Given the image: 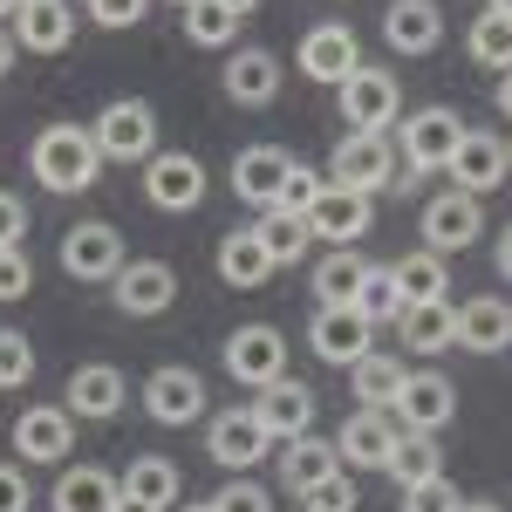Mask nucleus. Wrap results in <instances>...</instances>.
Wrapping results in <instances>:
<instances>
[{"instance_id":"nucleus-1","label":"nucleus","mask_w":512,"mask_h":512,"mask_svg":"<svg viewBox=\"0 0 512 512\" xmlns=\"http://www.w3.org/2000/svg\"><path fill=\"white\" fill-rule=\"evenodd\" d=\"M28 171H35V185L76 198V192H89V185H96L103 151H96L89 123H41L35 144H28Z\"/></svg>"},{"instance_id":"nucleus-2","label":"nucleus","mask_w":512,"mask_h":512,"mask_svg":"<svg viewBox=\"0 0 512 512\" xmlns=\"http://www.w3.org/2000/svg\"><path fill=\"white\" fill-rule=\"evenodd\" d=\"M89 137H96L103 164H151L158 158V110L144 96H117V103L96 110Z\"/></svg>"},{"instance_id":"nucleus-3","label":"nucleus","mask_w":512,"mask_h":512,"mask_svg":"<svg viewBox=\"0 0 512 512\" xmlns=\"http://www.w3.org/2000/svg\"><path fill=\"white\" fill-rule=\"evenodd\" d=\"M465 130H472V123L458 117L451 103H424V110H410V117H403V171H410V178H437V171H451L458 144H465Z\"/></svg>"},{"instance_id":"nucleus-4","label":"nucleus","mask_w":512,"mask_h":512,"mask_svg":"<svg viewBox=\"0 0 512 512\" xmlns=\"http://www.w3.org/2000/svg\"><path fill=\"white\" fill-rule=\"evenodd\" d=\"M390 178H396L390 130H349V137L328 151V185H342V192L376 198V192H390Z\"/></svg>"},{"instance_id":"nucleus-5","label":"nucleus","mask_w":512,"mask_h":512,"mask_svg":"<svg viewBox=\"0 0 512 512\" xmlns=\"http://www.w3.org/2000/svg\"><path fill=\"white\" fill-rule=\"evenodd\" d=\"M219 362H226V376H233V383L267 390V383H280V376H287V335H280L274 321H246V328H233V335H226Z\"/></svg>"},{"instance_id":"nucleus-6","label":"nucleus","mask_w":512,"mask_h":512,"mask_svg":"<svg viewBox=\"0 0 512 512\" xmlns=\"http://www.w3.org/2000/svg\"><path fill=\"white\" fill-rule=\"evenodd\" d=\"M205 451H212V465H226V472H253L267 451H274V437L267 424L253 417V403H233V410H219L212 424H205Z\"/></svg>"},{"instance_id":"nucleus-7","label":"nucleus","mask_w":512,"mask_h":512,"mask_svg":"<svg viewBox=\"0 0 512 512\" xmlns=\"http://www.w3.org/2000/svg\"><path fill=\"white\" fill-rule=\"evenodd\" d=\"M335 110H342V123L349 130H390L396 117H403V89H396L390 69H355L342 89H335Z\"/></svg>"},{"instance_id":"nucleus-8","label":"nucleus","mask_w":512,"mask_h":512,"mask_svg":"<svg viewBox=\"0 0 512 512\" xmlns=\"http://www.w3.org/2000/svg\"><path fill=\"white\" fill-rule=\"evenodd\" d=\"M130 267V253H123V233L110 219H82L62 233V274L69 280H117Z\"/></svg>"},{"instance_id":"nucleus-9","label":"nucleus","mask_w":512,"mask_h":512,"mask_svg":"<svg viewBox=\"0 0 512 512\" xmlns=\"http://www.w3.org/2000/svg\"><path fill=\"white\" fill-rule=\"evenodd\" d=\"M355 69H362V41H355L349 21H315V28L301 35V76H308V82L342 89Z\"/></svg>"},{"instance_id":"nucleus-10","label":"nucleus","mask_w":512,"mask_h":512,"mask_svg":"<svg viewBox=\"0 0 512 512\" xmlns=\"http://www.w3.org/2000/svg\"><path fill=\"white\" fill-rule=\"evenodd\" d=\"M69 444H76L69 403H35V410L14 417V458H21V465H62Z\"/></svg>"},{"instance_id":"nucleus-11","label":"nucleus","mask_w":512,"mask_h":512,"mask_svg":"<svg viewBox=\"0 0 512 512\" xmlns=\"http://www.w3.org/2000/svg\"><path fill=\"white\" fill-rule=\"evenodd\" d=\"M144 198L158 212H198L205 205V164L192 151H158L144 164Z\"/></svg>"},{"instance_id":"nucleus-12","label":"nucleus","mask_w":512,"mask_h":512,"mask_svg":"<svg viewBox=\"0 0 512 512\" xmlns=\"http://www.w3.org/2000/svg\"><path fill=\"white\" fill-rule=\"evenodd\" d=\"M472 239H485V205H478L472 192H437L431 205H424V246L431 253H465Z\"/></svg>"},{"instance_id":"nucleus-13","label":"nucleus","mask_w":512,"mask_h":512,"mask_svg":"<svg viewBox=\"0 0 512 512\" xmlns=\"http://www.w3.org/2000/svg\"><path fill=\"white\" fill-rule=\"evenodd\" d=\"M506 171H512V144L506 137H492V130H465V144H458V158H451V192H472L485 198L492 185H506Z\"/></svg>"},{"instance_id":"nucleus-14","label":"nucleus","mask_w":512,"mask_h":512,"mask_svg":"<svg viewBox=\"0 0 512 512\" xmlns=\"http://www.w3.org/2000/svg\"><path fill=\"white\" fill-rule=\"evenodd\" d=\"M110 301H117L130 321L164 315V308L178 301V274H171V260H130V267L110 280Z\"/></svg>"},{"instance_id":"nucleus-15","label":"nucleus","mask_w":512,"mask_h":512,"mask_svg":"<svg viewBox=\"0 0 512 512\" xmlns=\"http://www.w3.org/2000/svg\"><path fill=\"white\" fill-rule=\"evenodd\" d=\"M144 410L158 417V424H198L205 417V376L198 369H185V362H164V369H151V383H144Z\"/></svg>"},{"instance_id":"nucleus-16","label":"nucleus","mask_w":512,"mask_h":512,"mask_svg":"<svg viewBox=\"0 0 512 512\" xmlns=\"http://www.w3.org/2000/svg\"><path fill=\"white\" fill-rule=\"evenodd\" d=\"M308 349H315L321 362H335V369H355L362 355L376 349V328L355 315V308H315V321H308Z\"/></svg>"},{"instance_id":"nucleus-17","label":"nucleus","mask_w":512,"mask_h":512,"mask_svg":"<svg viewBox=\"0 0 512 512\" xmlns=\"http://www.w3.org/2000/svg\"><path fill=\"white\" fill-rule=\"evenodd\" d=\"M396 417H403V431L437 437L458 417V390H451L437 369H410V376H403V396H396Z\"/></svg>"},{"instance_id":"nucleus-18","label":"nucleus","mask_w":512,"mask_h":512,"mask_svg":"<svg viewBox=\"0 0 512 512\" xmlns=\"http://www.w3.org/2000/svg\"><path fill=\"white\" fill-rule=\"evenodd\" d=\"M396 424H390V410H355L349 424L335 431V451H342V472H383L390 465V451H396Z\"/></svg>"},{"instance_id":"nucleus-19","label":"nucleus","mask_w":512,"mask_h":512,"mask_svg":"<svg viewBox=\"0 0 512 512\" xmlns=\"http://www.w3.org/2000/svg\"><path fill=\"white\" fill-rule=\"evenodd\" d=\"M253 417L267 424L274 444H294V437L315 431V390H308V383H294V376H280V383H267V390L253 396Z\"/></svg>"},{"instance_id":"nucleus-20","label":"nucleus","mask_w":512,"mask_h":512,"mask_svg":"<svg viewBox=\"0 0 512 512\" xmlns=\"http://www.w3.org/2000/svg\"><path fill=\"white\" fill-rule=\"evenodd\" d=\"M369 226H376V198L342 192V185H328L308 212V233L328 239V246H355V239H369Z\"/></svg>"},{"instance_id":"nucleus-21","label":"nucleus","mask_w":512,"mask_h":512,"mask_svg":"<svg viewBox=\"0 0 512 512\" xmlns=\"http://www.w3.org/2000/svg\"><path fill=\"white\" fill-rule=\"evenodd\" d=\"M287 171H294V158L280 144H246V151H233V192L246 205H260V212H274Z\"/></svg>"},{"instance_id":"nucleus-22","label":"nucleus","mask_w":512,"mask_h":512,"mask_svg":"<svg viewBox=\"0 0 512 512\" xmlns=\"http://www.w3.org/2000/svg\"><path fill=\"white\" fill-rule=\"evenodd\" d=\"M219 82H226V96H233L239 110H267L280 96V55L274 48H233Z\"/></svg>"},{"instance_id":"nucleus-23","label":"nucleus","mask_w":512,"mask_h":512,"mask_svg":"<svg viewBox=\"0 0 512 512\" xmlns=\"http://www.w3.org/2000/svg\"><path fill=\"white\" fill-rule=\"evenodd\" d=\"M117 485H123V499H130V506H151V512H178V499H185V478H178V465H171V458H158V451L130 458Z\"/></svg>"},{"instance_id":"nucleus-24","label":"nucleus","mask_w":512,"mask_h":512,"mask_svg":"<svg viewBox=\"0 0 512 512\" xmlns=\"http://www.w3.org/2000/svg\"><path fill=\"white\" fill-rule=\"evenodd\" d=\"M123 403H130V383H123V369H110V362H82L76 376H69V417L103 424V417H117Z\"/></svg>"},{"instance_id":"nucleus-25","label":"nucleus","mask_w":512,"mask_h":512,"mask_svg":"<svg viewBox=\"0 0 512 512\" xmlns=\"http://www.w3.org/2000/svg\"><path fill=\"white\" fill-rule=\"evenodd\" d=\"M383 41H390L396 55H431L437 41H444L437 0H390L383 7Z\"/></svg>"},{"instance_id":"nucleus-26","label":"nucleus","mask_w":512,"mask_h":512,"mask_svg":"<svg viewBox=\"0 0 512 512\" xmlns=\"http://www.w3.org/2000/svg\"><path fill=\"white\" fill-rule=\"evenodd\" d=\"M458 349H472V355L512 349V301H499V294L465 301V308H458Z\"/></svg>"},{"instance_id":"nucleus-27","label":"nucleus","mask_w":512,"mask_h":512,"mask_svg":"<svg viewBox=\"0 0 512 512\" xmlns=\"http://www.w3.org/2000/svg\"><path fill=\"white\" fill-rule=\"evenodd\" d=\"M280 267H274V253L260 246V233L253 226H239V233L219 239V280L226 287H239V294H253V287H267Z\"/></svg>"},{"instance_id":"nucleus-28","label":"nucleus","mask_w":512,"mask_h":512,"mask_svg":"<svg viewBox=\"0 0 512 512\" xmlns=\"http://www.w3.org/2000/svg\"><path fill=\"white\" fill-rule=\"evenodd\" d=\"M48 506L55 512H123V485L110 472H96V465H76V472L55 478Z\"/></svg>"},{"instance_id":"nucleus-29","label":"nucleus","mask_w":512,"mask_h":512,"mask_svg":"<svg viewBox=\"0 0 512 512\" xmlns=\"http://www.w3.org/2000/svg\"><path fill=\"white\" fill-rule=\"evenodd\" d=\"M335 472H342V451H335L328 437H315V431L294 437V444L280 451V485H287L294 499H301L308 485H321V478H335Z\"/></svg>"},{"instance_id":"nucleus-30","label":"nucleus","mask_w":512,"mask_h":512,"mask_svg":"<svg viewBox=\"0 0 512 512\" xmlns=\"http://www.w3.org/2000/svg\"><path fill=\"white\" fill-rule=\"evenodd\" d=\"M396 335H403V349H417V355L458 349V308L451 301H417V308H403Z\"/></svg>"},{"instance_id":"nucleus-31","label":"nucleus","mask_w":512,"mask_h":512,"mask_svg":"<svg viewBox=\"0 0 512 512\" xmlns=\"http://www.w3.org/2000/svg\"><path fill=\"white\" fill-rule=\"evenodd\" d=\"M362 280H369V260L355 246H328L315 260V301L321 308H349L355 294H362Z\"/></svg>"},{"instance_id":"nucleus-32","label":"nucleus","mask_w":512,"mask_h":512,"mask_svg":"<svg viewBox=\"0 0 512 512\" xmlns=\"http://www.w3.org/2000/svg\"><path fill=\"white\" fill-rule=\"evenodd\" d=\"M390 274H396V294H403V308H417V301H444V294H451V260H444V253H431V246L403 253Z\"/></svg>"},{"instance_id":"nucleus-33","label":"nucleus","mask_w":512,"mask_h":512,"mask_svg":"<svg viewBox=\"0 0 512 512\" xmlns=\"http://www.w3.org/2000/svg\"><path fill=\"white\" fill-rule=\"evenodd\" d=\"M14 41H21L28 55H62V48L76 41V7H69V0H55V7H21Z\"/></svg>"},{"instance_id":"nucleus-34","label":"nucleus","mask_w":512,"mask_h":512,"mask_svg":"<svg viewBox=\"0 0 512 512\" xmlns=\"http://www.w3.org/2000/svg\"><path fill=\"white\" fill-rule=\"evenodd\" d=\"M403 376H410V369H403L396 355L369 349V355H362V362L349 369V383H355V403H362V410H396V396H403Z\"/></svg>"},{"instance_id":"nucleus-35","label":"nucleus","mask_w":512,"mask_h":512,"mask_svg":"<svg viewBox=\"0 0 512 512\" xmlns=\"http://www.w3.org/2000/svg\"><path fill=\"white\" fill-rule=\"evenodd\" d=\"M383 472L396 478V492H410V485H424V478H444V444L424 437V431H403Z\"/></svg>"},{"instance_id":"nucleus-36","label":"nucleus","mask_w":512,"mask_h":512,"mask_svg":"<svg viewBox=\"0 0 512 512\" xmlns=\"http://www.w3.org/2000/svg\"><path fill=\"white\" fill-rule=\"evenodd\" d=\"M465 55H472L478 69H492V76H506L512 69V14H478L472 28H465Z\"/></svg>"},{"instance_id":"nucleus-37","label":"nucleus","mask_w":512,"mask_h":512,"mask_svg":"<svg viewBox=\"0 0 512 512\" xmlns=\"http://www.w3.org/2000/svg\"><path fill=\"white\" fill-rule=\"evenodd\" d=\"M253 233H260V246H267V253H274V267H294V260H301V253H308V219H301V212H260V219H253Z\"/></svg>"},{"instance_id":"nucleus-38","label":"nucleus","mask_w":512,"mask_h":512,"mask_svg":"<svg viewBox=\"0 0 512 512\" xmlns=\"http://www.w3.org/2000/svg\"><path fill=\"white\" fill-rule=\"evenodd\" d=\"M349 308L369 321V328H396V321H403V294H396V274H390V267H369V280H362V294H355Z\"/></svg>"},{"instance_id":"nucleus-39","label":"nucleus","mask_w":512,"mask_h":512,"mask_svg":"<svg viewBox=\"0 0 512 512\" xmlns=\"http://www.w3.org/2000/svg\"><path fill=\"white\" fill-rule=\"evenodd\" d=\"M185 41H192V48H233L239 14L219 7V0H192V7H185Z\"/></svg>"},{"instance_id":"nucleus-40","label":"nucleus","mask_w":512,"mask_h":512,"mask_svg":"<svg viewBox=\"0 0 512 512\" xmlns=\"http://www.w3.org/2000/svg\"><path fill=\"white\" fill-rule=\"evenodd\" d=\"M35 376V342L21 328H0V390H21Z\"/></svg>"},{"instance_id":"nucleus-41","label":"nucleus","mask_w":512,"mask_h":512,"mask_svg":"<svg viewBox=\"0 0 512 512\" xmlns=\"http://www.w3.org/2000/svg\"><path fill=\"white\" fill-rule=\"evenodd\" d=\"M321 192H328V171H308V164H294V171H287V185H280V212H301V219H308Z\"/></svg>"},{"instance_id":"nucleus-42","label":"nucleus","mask_w":512,"mask_h":512,"mask_svg":"<svg viewBox=\"0 0 512 512\" xmlns=\"http://www.w3.org/2000/svg\"><path fill=\"white\" fill-rule=\"evenodd\" d=\"M301 512H355V478L335 472V478H321V485H308L301 492Z\"/></svg>"},{"instance_id":"nucleus-43","label":"nucleus","mask_w":512,"mask_h":512,"mask_svg":"<svg viewBox=\"0 0 512 512\" xmlns=\"http://www.w3.org/2000/svg\"><path fill=\"white\" fill-rule=\"evenodd\" d=\"M212 506H219V512H274V492L239 472L233 485H219V492H212Z\"/></svg>"},{"instance_id":"nucleus-44","label":"nucleus","mask_w":512,"mask_h":512,"mask_svg":"<svg viewBox=\"0 0 512 512\" xmlns=\"http://www.w3.org/2000/svg\"><path fill=\"white\" fill-rule=\"evenodd\" d=\"M403 512H465V499H458L451 478H424V485L403 492Z\"/></svg>"},{"instance_id":"nucleus-45","label":"nucleus","mask_w":512,"mask_h":512,"mask_svg":"<svg viewBox=\"0 0 512 512\" xmlns=\"http://www.w3.org/2000/svg\"><path fill=\"white\" fill-rule=\"evenodd\" d=\"M35 287V267H28V246H7L0 253V301H21Z\"/></svg>"},{"instance_id":"nucleus-46","label":"nucleus","mask_w":512,"mask_h":512,"mask_svg":"<svg viewBox=\"0 0 512 512\" xmlns=\"http://www.w3.org/2000/svg\"><path fill=\"white\" fill-rule=\"evenodd\" d=\"M151 0H89V21L96 28H137Z\"/></svg>"},{"instance_id":"nucleus-47","label":"nucleus","mask_w":512,"mask_h":512,"mask_svg":"<svg viewBox=\"0 0 512 512\" xmlns=\"http://www.w3.org/2000/svg\"><path fill=\"white\" fill-rule=\"evenodd\" d=\"M21 239H28V205H21L14 192H0V253L21 246Z\"/></svg>"},{"instance_id":"nucleus-48","label":"nucleus","mask_w":512,"mask_h":512,"mask_svg":"<svg viewBox=\"0 0 512 512\" xmlns=\"http://www.w3.org/2000/svg\"><path fill=\"white\" fill-rule=\"evenodd\" d=\"M28 506H35V492H28L21 465H0V512H28Z\"/></svg>"},{"instance_id":"nucleus-49","label":"nucleus","mask_w":512,"mask_h":512,"mask_svg":"<svg viewBox=\"0 0 512 512\" xmlns=\"http://www.w3.org/2000/svg\"><path fill=\"white\" fill-rule=\"evenodd\" d=\"M492 103H499V117H512V69L499 76V89H492Z\"/></svg>"},{"instance_id":"nucleus-50","label":"nucleus","mask_w":512,"mask_h":512,"mask_svg":"<svg viewBox=\"0 0 512 512\" xmlns=\"http://www.w3.org/2000/svg\"><path fill=\"white\" fill-rule=\"evenodd\" d=\"M492 260H499V274L512 280V226H506V233H499V253H492Z\"/></svg>"},{"instance_id":"nucleus-51","label":"nucleus","mask_w":512,"mask_h":512,"mask_svg":"<svg viewBox=\"0 0 512 512\" xmlns=\"http://www.w3.org/2000/svg\"><path fill=\"white\" fill-rule=\"evenodd\" d=\"M14 48H21V41H14V35H7V28H0V76L14 69Z\"/></svg>"},{"instance_id":"nucleus-52","label":"nucleus","mask_w":512,"mask_h":512,"mask_svg":"<svg viewBox=\"0 0 512 512\" xmlns=\"http://www.w3.org/2000/svg\"><path fill=\"white\" fill-rule=\"evenodd\" d=\"M219 7H233L239 21H246V14H253V7H260V0H219Z\"/></svg>"},{"instance_id":"nucleus-53","label":"nucleus","mask_w":512,"mask_h":512,"mask_svg":"<svg viewBox=\"0 0 512 512\" xmlns=\"http://www.w3.org/2000/svg\"><path fill=\"white\" fill-rule=\"evenodd\" d=\"M0 21H21V0H0Z\"/></svg>"},{"instance_id":"nucleus-54","label":"nucleus","mask_w":512,"mask_h":512,"mask_svg":"<svg viewBox=\"0 0 512 512\" xmlns=\"http://www.w3.org/2000/svg\"><path fill=\"white\" fill-rule=\"evenodd\" d=\"M465 512H506V506H492V499H465Z\"/></svg>"},{"instance_id":"nucleus-55","label":"nucleus","mask_w":512,"mask_h":512,"mask_svg":"<svg viewBox=\"0 0 512 512\" xmlns=\"http://www.w3.org/2000/svg\"><path fill=\"white\" fill-rule=\"evenodd\" d=\"M185 512H219V506H212V499H185Z\"/></svg>"},{"instance_id":"nucleus-56","label":"nucleus","mask_w":512,"mask_h":512,"mask_svg":"<svg viewBox=\"0 0 512 512\" xmlns=\"http://www.w3.org/2000/svg\"><path fill=\"white\" fill-rule=\"evenodd\" d=\"M485 7H492V14H512V0H485Z\"/></svg>"},{"instance_id":"nucleus-57","label":"nucleus","mask_w":512,"mask_h":512,"mask_svg":"<svg viewBox=\"0 0 512 512\" xmlns=\"http://www.w3.org/2000/svg\"><path fill=\"white\" fill-rule=\"evenodd\" d=\"M21 7H55V0H21Z\"/></svg>"},{"instance_id":"nucleus-58","label":"nucleus","mask_w":512,"mask_h":512,"mask_svg":"<svg viewBox=\"0 0 512 512\" xmlns=\"http://www.w3.org/2000/svg\"><path fill=\"white\" fill-rule=\"evenodd\" d=\"M123 512H151V506H130V499H123Z\"/></svg>"},{"instance_id":"nucleus-59","label":"nucleus","mask_w":512,"mask_h":512,"mask_svg":"<svg viewBox=\"0 0 512 512\" xmlns=\"http://www.w3.org/2000/svg\"><path fill=\"white\" fill-rule=\"evenodd\" d=\"M171 7H178V14H185V7H192V0H171Z\"/></svg>"}]
</instances>
